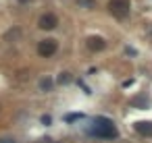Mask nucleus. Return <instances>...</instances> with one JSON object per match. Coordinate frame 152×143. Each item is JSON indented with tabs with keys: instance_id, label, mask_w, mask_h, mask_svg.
<instances>
[{
	"instance_id": "obj_5",
	"label": "nucleus",
	"mask_w": 152,
	"mask_h": 143,
	"mask_svg": "<svg viewBox=\"0 0 152 143\" xmlns=\"http://www.w3.org/2000/svg\"><path fill=\"white\" fill-rule=\"evenodd\" d=\"M85 48H88L90 52H102L106 48V39L100 37V35H90L85 39Z\"/></svg>"
},
{
	"instance_id": "obj_12",
	"label": "nucleus",
	"mask_w": 152,
	"mask_h": 143,
	"mask_svg": "<svg viewBox=\"0 0 152 143\" xmlns=\"http://www.w3.org/2000/svg\"><path fill=\"white\" fill-rule=\"evenodd\" d=\"M36 143H60V141H56V139H50V137H44V139L36 141Z\"/></svg>"
},
{
	"instance_id": "obj_1",
	"label": "nucleus",
	"mask_w": 152,
	"mask_h": 143,
	"mask_svg": "<svg viewBox=\"0 0 152 143\" xmlns=\"http://www.w3.org/2000/svg\"><path fill=\"white\" fill-rule=\"evenodd\" d=\"M90 137H98V139H115L117 137V129L113 125L111 118H104V116H96L92 120V127L85 131Z\"/></svg>"
},
{
	"instance_id": "obj_14",
	"label": "nucleus",
	"mask_w": 152,
	"mask_h": 143,
	"mask_svg": "<svg viewBox=\"0 0 152 143\" xmlns=\"http://www.w3.org/2000/svg\"><path fill=\"white\" fill-rule=\"evenodd\" d=\"M125 52H127L129 56H136V54H138V52L134 50V48H129V46H125Z\"/></svg>"
},
{
	"instance_id": "obj_16",
	"label": "nucleus",
	"mask_w": 152,
	"mask_h": 143,
	"mask_svg": "<svg viewBox=\"0 0 152 143\" xmlns=\"http://www.w3.org/2000/svg\"><path fill=\"white\" fill-rule=\"evenodd\" d=\"M19 2H21V4H29V2H31V0H19Z\"/></svg>"
},
{
	"instance_id": "obj_17",
	"label": "nucleus",
	"mask_w": 152,
	"mask_h": 143,
	"mask_svg": "<svg viewBox=\"0 0 152 143\" xmlns=\"http://www.w3.org/2000/svg\"><path fill=\"white\" fill-rule=\"evenodd\" d=\"M148 33H150V35H152V27H150V29H148Z\"/></svg>"
},
{
	"instance_id": "obj_8",
	"label": "nucleus",
	"mask_w": 152,
	"mask_h": 143,
	"mask_svg": "<svg viewBox=\"0 0 152 143\" xmlns=\"http://www.w3.org/2000/svg\"><path fill=\"white\" fill-rule=\"evenodd\" d=\"M131 104H134V106H138L140 110H148V108H150V98H148V95H140V98H138V100H134Z\"/></svg>"
},
{
	"instance_id": "obj_13",
	"label": "nucleus",
	"mask_w": 152,
	"mask_h": 143,
	"mask_svg": "<svg viewBox=\"0 0 152 143\" xmlns=\"http://www.w3.org/2000/svg\"><path fill=\"white\" fill-rule=\"evenodd\" d=\"M0 143H17L13 137H0Z\"/></svg>"
},
{
	"instance_id": "obj_11",
	"label": "nucleus",
	"mask_w": 152,
	"mask_h": 143,
	"mask_svg": "<svg viewBox=\"0 0 152 143\" xmlns=\"http://www.w3.org/2000/svg\"><path fill=\"white\" fill-rule=\"evenodd\" d=\"M71 81V77H69V73H60V77H58V81L56 83H60V85H65V83H69Z\"/></svg>"
},
{
	"instance_id": "obj_6",
	"label": "nucleus",
	"mask_w": 152,
	"mask_h": 143,
	"mask_svg": "<svg viewBox=\"0 0 152 143\" xmlns=\"http://www.w3.org/2000/svg\"><path fill=\"white\" fill-rule=\"evenodd\" d=\"M134 129H136V133H140L142 137H150V135H152V123H150V120H140V123L134 125Z\"/></svg>"
},
{
	"instance_id": "obj_3",
	"label": "nucleus",
	"mask_w": 152,
	"mask_h": 143,
	"mask_svg": "<svg viewBox=\"0 0 152 143\" xmlns=\"http://www.w3.org/2000/svg\"><path fill=\"white\" fill-rule=\"evenodd\" d=\"M56 50H58V44H56V39H42V42L38 44V54H40L42 58H48V56H52Z\"/></svg>"
},
{
	"instance_id": "obj_4",
	"label": "nucleus",
	"mask_w": 152,
	"mask_h": 143,
	"mask_svg": "<svg viewBox=\"0 0 152 143\" xmlns=\"http://www.w3.org/2000/svg\"><path fill=\"white\" fill-rule=\"evenodd\" d=\"M56 25H58V19H56L54 13H44V15H40V19H38V27L44 29V31H50Z\"/></svg>"
},
{
	"instance_id": "obj_15",
	"label": "nucleus",
	"mask_w": 152,
	"mask_h": 143,
	"mask_svg": "<svg viewBox=\"0 0 152 143\" xmlns=\"http://www.w3.org/2000/svg\"><path fill=\"white\" fill-rule=\"evenodd\" d=\"M42 123H44V125L48 127V125L52 123V118H50V116H42Z\"/></svg>"
},
{
	"instance_id": "obj_7",
	"label": "nucleus",
	"mask_w": 152,
	"mask_h": 143,
	"mask_svg": "<svg viewBox=\"0 0 152 143\" xmlns=\"http://www.w3.org/2000/svg\"><path fill=\"white\" fill-rule=\"evenodd\" d=\"M52 87H54V79H52V77H42V79L38 81V89H40L42 93H48Z\"/></svg>"
},
{
	"instance_id": "obj_9",
	"label": "nucleus",
	"mask_w": 152,
	"mask_h": 143,
	"mask_svg": "<svg viewBox=\"0 0 152 143\" xmlns=\"http://www.w3.org/2000/svg\"><path fill=\"white\" fill-rule=\"evenodd\" d=\"M83 118H85V114H65L63 120L65 123H77V120H83Z\"/></svg>"
},
{
	"instance_id": "obj_10",
	"label": "nucleus",
	"mask_w": 152,
	"mask_h": 143,
	"mask_svg": "<svg viewBox=\"0 0 152 143\" xmlns=\"http://www.w3.org/2000/svg\"><path fill=\"white\" fill-rule=\"evenodd\" d=\"M77 4H79L81 8H88V11H94V8H96L94 0H77Z\"/></svg>"
},
{
	"instance_id": "obj_2",
	"label": "nucleus",
	"mask_w": 152,
	"mask_h": 143,
	"mask_svg": "<svg viewBox=\"0 0 152 143\" xmlns=\"http://www.w3.org/2000/svg\"><path fill=\"white\" fill-rule=\"evenodd\" d=\"M108 11L117 19H125L129 15V0H111L108 2Z\"/></svg>"
}]
</instances>
